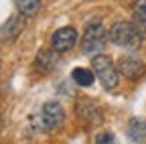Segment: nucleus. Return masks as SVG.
I'll return each mask as SVG.
<instances>
[{"label":"nucleus","instance_id":"nucleus-9","mask_svg":"<svg viewBox=\"0 0 146 144\" xmlns=\"http://www.w3.org/2000/svg\"><path fill=\"white\" fill-rule=\"evenodd\" d=\"M75 112H77L79 116H83L89 124H96V122H100V120H102V116H100V112H98V108L91 104L89 100L79 102V104H77V108H75Z\"/></svg>","mask_w":146,"mask_h":144},{"label":"nucleus","instance_id":"nucleus-14","mask_svg":"<svg viewBox=\"0 0 146 144\" xmlns=\"http://www.w3.org/2000/svg\"><path fill=\"white\" fill-rule=\"evenodd\" d=\"M96 144H118V142H116L114 134H110V132H104V134H100V136L96 138Z\"/></svg>","mask_w":146,"mask_h":144},{"label":"nucleus","instance_id":"nucleus-2","mask_svg":"<svg viewBox=\"0 0 146 144\" xmlns=\"http://www.w3.org/2000/svg\"><path fill=\"white\" fill-rule=\"evenodd\" d=\"M108 41V31L104 29V25L100 23H91L87 25L85 33H83V39H81V51L85 55H98V53L106 47Z\"/></svg>","mask_w":146,"mask_h":144},{"label":"nucleus","instance_id":"nucleus-1","mask_svg":"<svg viewBox=\"0 0 146 144\" xmlns=\"http://www.w3.org/2000/svg\"><path fill=\"white\" fill-rule=\"evenodd\" d=\"M142 29L136 25V23H126V21H120L116 23L108 33V39L112 41L114 45L118 47H126V49H136L140 47L142 43Z\"/></svg>","mask_w":146,"mask_h":144},{"label":"nucleus","instance_id":"nucleus-4","mask_svg":"<svg viewBox=\"0 0 146 144\" xmlns=\"http://www.w3.org/2000/svg\"><path fill=\"white\" fill-rule=\"evenodd\" d=\"M75 43H77V31L73 27H61L51 37V47L57 53H65V51L73 49Z\"/></svg>","mask_w":146,"mask_h":144},{"label":"nucleus","instance_id":"nucleus-3","mask_svg":"<svg viewBox=\"0 0 146 144\" xmlns=\"http://www.w3.org/2000/svg\"><path fill=\"white\" fill-rule=\"evenodd\" d=\"M91 67H94V73L100 79V83L106 89H114L118 85V67L112 63V59L106 55H94L91 59Z\"/></svg>","mask_w":146,"mask_h":144},{"label":"nucleus","instance_id":"nucleus-12","mask_svg":"<svg viewBox=\"0 0 146 144\" xmlns=\"http://www.w3.org/2000/svg\"><path fill=\"white\" fill-rule=\"evenodd\" d=\"M73 81H75L77 85L81 87H89L91 83H94V71H89V69H83V67H77V69H73Z\"/></svg>","mask_w":146,"mask_h":144},{"label":"nucleus","instance_id":"nucleus-13","mask_svg":"<svg viewBox=\"0 0 146 144\" xmlns=\"http://www.w3.org/2000/svg\"><path fill=\"white\" fill-rule=\"evenodd\" d=\"M132 16H134V23L140 29H146V0H136V2H134Z\"/></svg>","mask_w":146,"mask_h":144},{"label":"nucleus","instance_id":"nucleus-8","mask_svg":"<svg viewBox=\"0 0 146 144\" xmlns=\"http://www.w3.org/2000/svg\"><path fill=\"white\" fill-rule=\"evenodd\" d=\"M57 65V51H51V49H43L39 55H36V61H35V67L43 71V73H49V71Z\"/></svg>","mask_w":146,"mask_h":144},{"label":"nucleus","instance_id":"nucleus-11","mask_svg":"<svg viewBox=\"0 0 146 144\" xmlns=\"http://www.w3.org/2000/svg\"><path fill=\"white\" fill-rule=\"evenodd\" d=\"M14 4H16V10L23 16H35L41 10L43 0H14Z\"/></svg>","mask_w":146,"mask_h":144},{"label":"nucleus","instance_id":"nucleus-10","mask_svg":"<svg viewBox=\"0 0 146 144\" xmlns=\"http://www.w3.org/2000/svg\"><path fill=\"white\" fill-rule=\"evenodd\" d=\"M128 136L134 142H144L146 140V122H142L140 118H132L128 124Z\"/></svg>","mask_w":146,"mask_h":144},{"label":"nucleus","instance_id":"nucleus-5","mask_svg":"<svg viewBox=\"0 0 146 144\" xmlns=\"http://www.w3.org/2000/svg\"><path fill=\"white\" fill-rule=\"evenodd\" d=\"M63 118H65V112H63L61 104L49 102V104L43 106V110H41V124H43L45 130H53V128H57V126H61Z\"/></svg>","mask_w":146,"mask_h":144},{"label":"nucleus","instance_id":"nucleus-6","mask_svg":"<svg viewBox=\"0 0 146 144\" xmlns=\"http://www.w3.org/2000/svg\"><path fill=\"white\" fill-rule=\"evenodd\" d=\"M118 71H120L122 75H126L128 79H140V77L144 75L146 67H144V63H142L140 59L130 57V55H124V57H120V61H118Z\"/></svg>","mask_w":146,"mask_h":144},{"label":"nucleus","instance_id":"nucleus-7","mask_svg":"<svg viewBox=\"0 0 146 144\" xmlns=\"http://www.w3.org/2000/svg\"><path fill=\"white\" fill-rule=\"evenodd\" d=\"M23 27H25V16L21 14V16H12V19L0 29V39L2 41H12L18 33L23 31Z\"/></svg>","mask_w":146,"mask_h":144}]
</instances>
